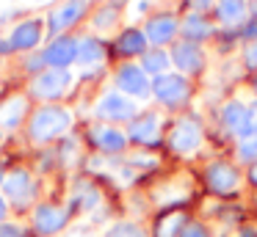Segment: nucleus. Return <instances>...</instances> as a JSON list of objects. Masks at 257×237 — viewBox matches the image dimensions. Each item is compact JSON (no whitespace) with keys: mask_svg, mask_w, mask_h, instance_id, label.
<instances>
[{"mask_svg":"<svg viewBox=\"0 0 257 237\" xmlns=\"http://www.w3.org/2000/svg\"><path fill=\"white\" fill-rule=\"evenodd\" d=\"M251 88H254V94H257V77H254V80H251Z\"/></svg>","mask_w":257,"mask_h":237,"instance_id":"39","label":"nucleus"},{"mask_svg":"<svg viewBox=\"0 0 257 237\" xmlns=\"http://www.w3.org/2000/svg\"><path fill=\"white\" fill-rule=\"evenodd\" d=\"M147 36H144V31L141 28H124V31H119V36H116V42H113V50H116L122 58H136V55H144L147 50Z\"/></svg>","mask_w":257,"mask_h":237,"instance_id":"19","label":"nucleus"},{"mask_svg":"<svg viewBox=\"0 0 257 237\" xmlns=\"http://www.w3.org/2000/svg\"><path fill=\"white\" fill-rule=\"evenodd\" d=\"M163 135V119L161 113H139L133 121H127V138L139 146H155Z\"/></svg>","mask_w":257,"mask_h":237,"instance_id":"11","label":"nucleus"},{"mask_svg":"<svg viewBox=\"0 0 257 237\" xmlns=\"http://www.w3.org/2000/svg\"><path fill=\"white\" fill-rule=\"evenodd\" d=\"M34 176L28 174L25 168H14L6 174V179H3V193L9 196V201L14 204H28L31 196H34Z\"/></svg>","mask_w":257,"mask_h":237,"instance_id":"16","label":"nucleus"},{"mask_svg":"<svg viewBox=\"0 0 257 237\" xmlns=\"http://www.w3.org/2000/svg\"><path fill=\"white\" fill-rule=\"evenodd\" d=\"M152 97L169 110L183 108V105L191 99V80L185 75H180V72L161 75V77L152 80Z\"/></svg>","mask_w":257,"mask_h":237,"instance_id":"3","label":"nucleus"},{"mask_svg":"<svg viewBox=\"0 0 257 237\" xmlns=\"http://www.w3.org/2000/svg\"><path fill=\"white\" fill-rule=\"evenodd\" d=\"M105 237H147L144 229H141L139 223H130V220H122V223H113L111 229H108Z\"/></svg>","mask_w":257,"mask_h":237,"instance_id":"26","label":"nucleus"},{"mask_svg":"<svg viewBox=\"0 0 257 237\" xmlns=\"http://www.w3.org/2000/svg\"><path fill=\"white\" fill-rule=\"evenodd\" d=\"M221 121H224V127H227L232 135H238V138L254 127L251 124V108L246 102H240V99H229V102H224Z\"/></svg>","mask_w":257,"mask_h":237,"instance_id":"15","label":"nucleus"},{"mask_svg":"<svg viewBox=\"0 0 257 237\" xmlns=\"http://www.w3.org/2000/svg\"><path fill=\"white\" fill-rule=\"evenodd\" d=\"M0 237H25V234H23V229H20V226L3 223V226H0Z\"/></svg>","mask_w":257,"mask_h":237,"instance_id":"33","label":"nucleus"},{"mask_svg":"<svg viewBox=\"0 0 257 237\" xmlns=\"http://www.w3.org/2000/svg\"><path fill=\"white\" fill-rule=\"evenodd\" d=\"M14 50H12V44H9V36H3L0 39V55H12Z\"/></svg>","mask_w":257,"mask_h":237,"instance_id":"34","label":"nucleus"},{"mask_svg":"<svg viewBox=\"0 0 257 237\" xmlns=\"http://www.w3.org/2000/svg\"><path fill=\"white\" fill-rule=\"evenodd\" d=\"M251 124L257 127V99H254V105H251Z\"/></svg>","mask_w":257,"mask_h":237,"instance_id":"37","label":"nucleus"},{"mask_svg":"<svg viewBox=\"0 0 257 237\" xmlns=\"http://www.w3.org/2000/svg\"><path fill=\"white\" fill-rule=\"evenodd\" d=\"M188 11H196V14H207V11L216 9V0H185Z\"/></svg>","mask_w":257,"mask_h":237,"instance_id":"28","label":"nucleus"},{"mask_svg":"<svg viewBox=\"0 0 257 237\" xmlns=\"http://www.w3.org/2000/svg\"><path fill=\"white\" fill-rule=\"evenodd\" d=\"M139 116V102L124 97L122 91H105L94 102V119L100 124H122V121H133Z\"/></svg>","mask_w":257,"mask_h":237,"instance_id":"2","label":"nucleus"},{"mask_svg":"<svg viewBox=\"0 0 257 237\" xmlns=\"http://www.w3.org/2000/svg\"><path fill=\"white\" fill-rule=\"evenodd\" d=\"M3 179H6V174H3V168H0V185H3Z\"/></svg>","mask_w":257,"mask_h":237,"instance_id":"38","label":"nucleus"},{"mask_svg":"<svg viewBox=\"0 0 257 237\" xmlns=\"http://www.w3.org/2000/svg\"><path fill=\"white\" fill-rule=\"evenodd\" d=\"M78 42L75 36H56L45 44L42 50V58H45L47 69H69L72 64H78Z\"/></svg>","mask_w":257,"mask_h":237,"instance_id":"9","label":"nucleus"},{"mask_svg":"<svg viewBox=\"0 0 257 237\" xmlns=\"http://www.w3.org/2000/svg\"><path fill=\"white\" fill-rule=\"evenodd\" d=\"M72 86V72L69 69H42L31 80V97L39 102H56Z\"/></svg>","mask_w":257,"mask_h":237,"instance_id":"4","label":"nucleus"},{"mask_svg":"<svg viewBox=\"0 0 257 237\" xmlns=\"http://www.w3.org/2000/svg\"><path fill=\"white\" fill-rule=\"evenodd\" d=\"M144 36L150 44H155V47H166V44H174L180 36V20L174 14H169V11H161V14H152L147 17L144 22Z\"/></svg>","mask_w":257,"mask_h":237,"instance_id":"10","label":"nucleus"},{"mask_svg":"<svg viewBox=\"0 0 257 237\" xmlns=\"http://www.w3.org/2000/svg\"><path fill=\"white\" fill-rule=\"evenodd\" d=\"M89 141H91V146H97L100 152L116 154V152H124V149H127L130 138H127V132H122L119 127L100 124V121H97V124L89 130Z\"/></svg>","mask_w":257,"mask_h":237,"instance_id":"14","label":"nucleus"},{"mask_svg":"<svg viewBox=\"0 0 257 237\" xmlns=\"http://www.w3.org/2000/svg\"><path fill=\"white\" fill-rule=\"evenodd\" d=\"M69 212L64 207H56V204H39L34 209V226L39 234H56L67 226Z\"/></svg>","mask_w":257,"mask_h":237,"instance_id":"17","label":"nucleus"},{"mask_svg":"<svg viewBox=\"0 0 257 237\" xmlns=\"http://www.w3.org/2000/svg\"><path fill=\"white\" fill-rule=\"evenodd\" d=\"M180 36L185 42H205V39L213 36V22L207 20V14H196V11H188V14L180 20Z\"/></svg>","mask_w":257,"mask_h":237,"instance_id":"18","label":"nucleus"},{"mask_svg":"<svg viewBox=\"0 0 257 237\" xmlns=\"http://www.w3.org/2000/svg\"><path fill=\"white\" fill-rule=\"evenodd\" d=\"M169 149L177 154H194L202 146V124L194 116H183L169 127V138H166Z\"/></svg>","mask_w":257,"mask_h":237,"instance_id":"5","label":"nucleus"},{"mask_svg":"<svg viewBox=\"0 0 257 237\" xmlns=\"http://www.w3.org/2000/svg\"><path fill=\"white\" fill-rule=\"evenodd\" d=\"M78 201L83 209H91L97 201H100V193H97L94 185H89V182H83V185H78Z\"/></svg>","mask_w":257,"mask_h":237,"instance_id":"27","label":"nucleus"},{"mask_svg":"<svg viewBox=\"0 0 257 237\" xmlns=\"http://www.w3.org/2000/svg\"><path fill=\"white\" fill-rule=\"evenodd\" d=\"M180 237H210V234H207V229H205L202 223H188Z\"/></svg>","mask_w":257,"mask_h":237,"instance_id":"30","label":"nucleus"},{"mask_svg":"<svg viewBox=\"0 0 257 237\" xmlns=\"http://www.w3.org/2000/svg\"><path fill=\"white\" fill-rule=\"evenodd\" d=\"M25 116H28V99H25L23 94L9 97V99L0 102V127H3V130H17Z\"/></svg>","mask_w":257,"mask_h":237,"instance_id":"20","label":"nucleus"},{"mask_svg":"<svg viewBox=\"0 0 257 237\" xmlns=\"http://www.w3.org/2000/svg\"><path fill=\"white\" fill-rule=\"evenodd\" d=\"M72 127V113L58 105H42L28 116V135L34 143H50Z\"/></svg>","mask_w":257,"mask_h":237,"instance_id":"1","label":"nucleus"},{"mask_svg":"<svg viewBox=\"0 0 257 237\" xmlns=\"http://www.w3.org/2000/svg\"><path fill=\"white\" fill-rule=\"evenodd\" d=\"M89 3L91 0H64L61 6H56L47 14V33H50V39L64 36V31L78 25L86 17V11H89Z\"/></svg>","mask_w":257,"mask_h":237,"instance_id":"6","label":"nucleus"},{"mask_svg":"<svg viewBox=\"0 0 257 237\" xmlns=\"http://www.w3.org/2000/svg\"><path fill=\"white\" fill-rule=\"evenodd\" d=\"M47 33V25L39 20V17H28V20H20L17 25H12L9 31V44H12L14 53H28V50H36L42 44Z\"/></svg>","mask_w":257,"mask_h":237,"instance_id":"8","label":"nucleus"},{"mask_svg":"<svg viewBox=\"0 0 257 237\" xmlns=\"http://www.w3.org/2000/svg\"><path fill=\"white\" fill-rule=\"evenodd\" d=\"M246 9H249L246 0H216L213 14H216V20L221 25H238V22H243Z\"/></svg>","mask_w":257,"mask_h":237,"instance_id":"23","label":"nucleus"},{"mask_svg":"<svg viewBox=\"0 0 257 237\" xmlns=\"http://www.w3.org/2000/svg\"><path fill=\"white\" fill-rule=\"evenodd\" d=\"M105 42L100 36H83L78 42V64L80 66H97L105 61Z\"/></svg>","mask_w":257,"mask_h":237,"instance_id":"22","label":"nucleus"},{"mask_svg":"<svg viewBox=\"0 0 257 237\" xmlns=\"http://www.w3.org/2000/svg\"><path fill=\"white\" fill-rule=\"evenodd\" d=\"M185 226H188V220H185V212H180V209H172V212H166L161 220H158L155 237H180Z\"/></svg>","mask_w":257,"mask_h":237,"instance_id":"24","label":"nucleus"},{"mask_svg":"<svg viewBox=\"0 0 257 237\" xmlns=\"http://www.w3.org/2000/svg\"><path fill=\"white\" fill-rule=\"evenodd\" d=\"M3 218H6V198L0 196V220H3Z\"/></svg>","mask_w":257,"mask_h":237,"instance_id":"36","label":"nucleus"},{"mask_svg":"<svg viewBox=\"0 0 257 237\" xmlns=\"http://www.w3.org/2000/svg\"><path fill=\"white\" fill-rule=\"evenodd\" d=\"M249 179H251V185H257V163H251V168H249Z\"/></svg>","mask_w":257,"mask_h":237,"instance_id":"35","label":"nucleus"},{"mask_svg":"<svg viewBox=\"0 0 257 237\" xmlns=\"http://www.w3.org/2000/svg\"><path fill=\"white\" fill-rule=\"evenodd\" d=\"M172 64L180 69V75L194 77V75H199V72L205 69V53H202L199 44L180 39V42H174V47H172Z\"/></svg>","mask_w":257,"mask_h":237,"instance_id":"13","label":"nucleus"},{"mask_svg":"<svg viewBox=\"0 0 257 237\" xmlns=\"http://www.w3.org/2000/svg\"><path fill=\"white\" fill-rule=\"evenodd\" d=\"M116 17H119V11H116V9H111V6H108L105 11H100V14H97V25L108 28V25H111V22H116Z\"/></svg>","mask_w":257,"mask_h":237,"instance_id":"29","label":"nucleus"},{"mask_svg":"<svg viewBox=\"0 0 257 237\" xmlns=\"http://www.w3.org/2000/svg\"><path fill=\"white\" fill-rule=\"evenodd\" d=\"M116 91H122L130 99H147L152 94V77L139 64H122L116 69Z\"/></svg>","mask_w":257,"mask_h":237,"instance_id":"7","label":"nucleus"},{"mask_svg":"<svg viewBox=\"0 0 257 237\" xmlns=\"http://www.w3.org/2000/svg\"><path fill=\"white\" fill-rule=\"evenodd\" d=\"M238 157L249 165L257 163V127H251L249 132L238 138Z\"/></svg>","mask_w":257,"mask_h":237,"instance_id":"25","label":"nucleus"},{"mask_svg":"<svg viewBox=\"0 0 257 237\" xmlns=\"http://www.w3.org/2000/svg\"><path fill=\"white\" fill-rule=\"evenodd\" d=\"M243 36L249 39V44H251V42H257V14L251 17V20L246 22V25H243Z\"/></svg>","mask_w":257,"mask_h":237,"instance_id":"32","label":"nucleus"},{"mask_svg":"<svg viewBox=\"0 0 257 237\" xmlns=\"http://www.w3.org/2000/svg\"><path fill=\"white\" fill-rule=\"evenodd\" d=\"M243 61H246L249 69H257V42H251L249 47L243 50Z\"/></svg>","mask_w":257,"mask_h":237,"instance_id":"31","label":"nucleus"},{"mask_svg":"<svg viewBox=\"0 0 257 237\" xmlns=\"http://www.w3.org/2000/svg\"><path fill=\"white\" fill-rule=\"evenodd\" d=\"M205 182H207V187H210L213 193H218V196H232V193H238V187H240V171L235 168L232 163L216 160V163L207 165Z\"/></svg>","mask_w":257,"mask_h":237,"instance_id":"12","label":"nucleus"},{"mask_svg":"<svg viewBox=\"0 0 257 237\" xmlns=\"http://www.w3.org/2000/svg\"><path fill=\"white\" fill-rule=\"evenodd\" d=\"M139 66L152 77V80H155V77H161V75H169V66H172V53H169V50H163V47H150L144 55H141V64Z\"/></svg>","mask_w":257,"mask_h":237,"instance_id":"21","label":"nucleus"}]
</instances>
